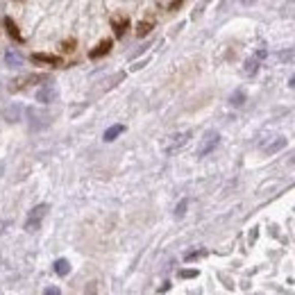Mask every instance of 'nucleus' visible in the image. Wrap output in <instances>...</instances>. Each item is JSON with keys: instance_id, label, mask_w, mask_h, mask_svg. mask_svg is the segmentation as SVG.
I'll return each mask as SVG.
<instances>
[{"instance_id": "nucleus-1", "label": "nucleus", "mask_w": 295, "mask_h": 295, "mask_svg": "<svg viewBox=\"0 0 295 295\" xmlns=\"http://www.w3.org/2000/svg\"><path fill=\"white\" fill-rule=\"evenodd\" d=\"M48 211H50V205H37L32 211H27L25 230H27V232H37L39 227H41V220L46 218Z\"/></svg>"}, {"instance_id": "nucleus-2", "label": "nucleus", "mask_w": 295, "mask_h": 295, "mask_svg": "<svg viewBox=\"0 0 295 295\" xmlns=\"http://www.w3.org/2000/svg\"><path fill=\"white\" fill-rule=\"evenodd\" d=\"M25 114H27V127H30V132H39V129H43L48 125V120H50V114L39 111L35 107L25 109Z\"/></svg>"}, {"instance_id": "nucleus-3", "label": "nucleus", "mask_w": 295, "mask_h": 295, "mask_svg": "<svg viewBox=\"0 0 295 295\" xmlns=\"http://www.w3.org/2000/svg\"><path fill=\"white\" fill-rule=\"evenodd\" d=\"M218 143H220V134L216 132V129L207 132L205 137L200 139V146H198V157H207L209 152H214Z\"/></svg>"}, {"instance_id": "nucleus-4", "label": "nucleus", "mask_w": 295, "mask_h": 295, "mask_svg": "<svg viewBox=\"0 0 295 295\" xmlns=\"http://www.w3.org/2000/svg\"><path fill=\"white\" fill-rule=\"evenodd\" d=\"M188 139H191V132H177V134H173V137H168V141H166V146H163V152L166 154H175L177 150H182L188 143Z\"/></svg>"}, {"instance_id": "nucleus-5", "label": "nucleus", "mask_w": 295, "mask_h": 295, "mask_svg": "<svg viewBox=\"0 0 295 295\" xmlns=\"http://www.w3.org/2000/svg\"><path fill=\"white\" fill-rule=\"evenodd\" d=\"M48 75H41V73H32V75H23V77H16V80L9 84V91H21L25 86H32V84H39V82H46Z\"/></svg>"}, {"instance_id": "nucleus-6", "label": "nucleus", "mask_w": 295, "mask_h": 295, "mask_svg": "<svg viewBox=\"0 0 295 295\" xmlns=\"http://www.w3.org/2000/svg\"><path fill=\"white\" fill-rule=\"evenodd\" d=\"M55 100H57V86L55 84H46V82H43V86L37 91V103L50 105V103H55Z\"/></svg>"}, {"instance_id": "nucleus-7", "label": "nucleus", "mask_w": 295, "mask_h": 295, "mask_svg": "<svg viewBox=\"0 0 295 295\" xmlns=\"http://www.w3.org/2000/svg\"><path fill=\"white\" fill-rule=\"evenodd\" d=\"M30 59H32V64H41V66H64V59L57 55H41V52H35Z\"/></svg>"}, {"instance_id": "nucleus-8", "label": "nucleus", "mask_w": 295, "mask_h": 295, "mask_svg": "<svg viewBox=\"0 0 295 295\" xmlns=\"http://www.w3.org/2000/svg\"><path fill=\"white\" fill-rule=\"evenodd\" d=\"M127 27H129V18L127 16H114V18H111V30H114V35L118 39L125 37Z\"/></svg>"}, {"instance_id": "nucleus-9", "label": "nucleus", "mask_w": 295, "mask_h": 295, "mask_svg": "<svg viewBox=\"0 0 295 295\" xmlns=\"http://www.w3.org/2000/svg\"><path fill=\"white\" fill-rule=\"evenodd\" d=\"M3 25H5V30H7V35L12 37V39H14V41H16V43H23V41H25V39H23V35H21V32H18L16 23H14V21H12V18H9V16H5Z\"/></svg>"}, {"instance_id": "nucleus-10", "label": "nucleus", "mask_w": 295, "mask_h": 295, "mask_svg": "<svg viewBox=\"0 0 295 295\" xmlns=\"http://www.w3.org/2000/svg\"><path fill=\"white\" fill-rule=\"evenodd\" d=\"M109 50H111V41H109V39H103V41H100L98 46L89 52V57H91V59H100V57H105Z\"/></svg>"}, {"instance_id": "nucleus-11", "label": "nucleus", "mask_w": 295, "mask_h": 295, "mask_svg": "<svg viewBox=\"0 0 295 295\" xmlns=\"http://www.w3.org/2000/svg\"><path fill=\"white\" fill-rule=\"evenodd\" d=\"M23 111H25V109H23L21 105H12V107H7V109L3 111V116L9 120V123H18V120H21V114H23Z\"/></svg>"}, {"instance_id": "nucleus-12", "label": "nucleus", "mask_w": 295, "mask_h": 295, "mask_svg": "<svg viewBox=\"0 0 295 295\" xmlns=\"http://www.w3.org/2000/svg\"><path fill=\"white\" fill-rule=\"evenodd\" d=\"M284 146H286V139H284V137H277L273 143H268V146L264 148V152H266V154H275V152H279V150H282Z\"/></svg>"}, {"instance_id": "nucleus-13", "label": "nucleus", "mask_w": 295, "mask_h": 295, "mask_svg": "<svg viewBox=\"0 0 295 295\" xmlns=\"http://www.w3.org/2000/svg\"><path fill=\"white\" fill-rule=\"evenodd\" d=\"M259 57L254 55V57H250V59H245V66H243V73L245 75H254L259 71Z\"/></svg>"}, {"instance_id": "nucleus-14", "label": "nucleus", "mask_w": 295, "mask_h": 295, "mask_svg": "<svg viewBox=\"0 0 295 295\" xmlns=\"http://www.w3.org/2000/svg\"><path fill=\"white\" fill-rule=\"evenodd\" d=\"M152 27H154V21H152V18H148V21H141V23L137 25V37H139V39L148 37Z\"/></svg>"}, {"instance_id": "nucleus-15", "label": "nucleus", "mask_w": 295, "mask_h": 295, "mask_svg": "<svg viewBox=\"0 0 295 295\" xmlns=\"http://www.w3.org/2000/svg\"><path fill=\"white\" fill-rule=\"evenodd\" d=\"M123 132H125V125H111V127L107 129V132H105V137H103V139L109 143V141H114L116 137H120V134H123Z\"/></svg>"}, {"instance_id": "nucleus-16", "label": "nucleus", "mask_w": 295, "mask_h": 295, "mask_svg": "<svg viewBox=\"0 0 295 295\" xmlns=\"http://www.w3.org/2000/svg\"><path fill=\"white\" fill-rule=\"evenodd\" d=\"M55 273L59 275V277H66V275L71 273V264H69V259H57V261H55Z\"/></svg>"}, {"instance_id": "nucleus-17", "label": "nucleus", "mask_w": 295, "mask_h": 295, "mask_svg": "<svg viewBox=\"0 0 295 295\" xmlns=\"http://www.w3.org/2000/svg\"><path fill=\"white\" fill-rule=\"evenodd\" d=\"M5 64H7V66H14V69H16V66H21V64H23V57L18 55V52L9 50L7 55H5Z\"/></svg>"}, {"instance_id": "nucleus-18", "label": "nucleus", "mask_w": 295, "mask_h": 295, "mask_svg": "<svg viewBox=\"0 0 295 295\" xmlns=\"http://www.w3.org/2000/svg\"><path fill=\"white\" fill-rule=\"evenodd\" d=\"M230 103L232 105H234V107H241V105H243L245 103V93H243V91H234V93H232V98H230Z\"/></svg>"}, {"instance_id": "nucleus-19", "label": "nucleus", "mask_w": 295, "mask_h": 295, "mask_svg": "<svg viewBox=\"0 0 295 295\" xmlns=\"http://www.w3.org/2000/svg\"><path fill=\"white\" fill-rule=\"evenodd\" d=\"M186 207H188V200H182L180 205L175 207V216H177V218H182V216L186 214Z\"/></svg>"}, {"instance_id": "nucleus-20", "label": "nucleus", "mask_w": 295, "mask_h": 295, "mask_svg": "<svg viewBox=\"0 0 295 295\" xmlns=\"http://www.w3.org/2000/svg\"><path fill=\"white\" fill-rule=\"evenodd\" d=\"M61 50H64V52H73L75 50V39H66V41L61 43Z\"/></svg>"}, {"instance_id": "nucleus-21", "label": "nucleus", "mask_w": 295, "mask_h": 295, "mask_svg": "<svg viewBox=\"0 0 295 295\" xmlns=\"http://www.w3.org/2000/svg\"><path fill=\"white\" fill-rule=\"evenodd\" d=\"M180 277H182V279L198 277V270H195V268H191V270H180Z\"/></svg>"}, {"instance_id": "nucleus-22", "label": "nucleus", "mask_w": 295, "mask_h": 295, "mask_svg": "<svg viewBox=\"0 0 295 295\" xmlns=\"http://www.w3.org/2000/svg\"><path fill=\"white\" fill-rule=\"evenodd\" d=\"M182 3H184V0H173V3L168 5V9H171V12H175L177 7H182Z\"/></svg>"}, {"instance_id": "nucleus-23", "label": "nucleus", "mask_w": 295, "mask_h": 295, "mask_svg": "<svg viewBox=\"0 0 295 295\" xmlns=\"http://www.w3.org/2000/svg\"><path fill=\"white\" fill-rule=\"evenodd\" d=\"M43 293H46V295H59V288H57V286H48Z\"/></svg>"}, {"instance_id": "nucleus-24", "label": "nucleus", "mask_w": 295, "mask_h": 295, "mask_svg": "<svg viewBox=\"0 0 295 295\" xmlns=\"http://www.w3.org/2000/svg\"><path fill=\"white\" fill-rule=\"evenodd\" d=\"M288 86H291V89H295V75L291 77V80H288Z\"/></svg>"}]
</instances>
